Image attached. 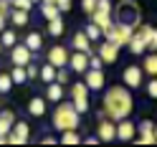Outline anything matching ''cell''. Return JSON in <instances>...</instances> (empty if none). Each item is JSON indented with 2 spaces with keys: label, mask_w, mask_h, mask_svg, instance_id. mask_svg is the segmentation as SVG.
<instances>
[{
  "label": "cell",
  "mask_w": 157,
  "mask_h": 147,
  "mask_svg": "<svg viewBox=\"0 0 157 147\" xmlns=\"http://www.w3.org/2000/svg\"><path fill=\"white\" fill-rule=\"evenodd\" d=\"M134 109V99L129 94V86H109L101 102V114H106L109 119L119 122L124 117H129Z\"/></svg>",
  "instance_id": "cell-1"
},
{
  "label": "cell",
  "mask_w": 157,
  "mask_h": 147,
  "mask_svg": "<svg viewBox=\"0 0 157 147\" xmlns=\"http://www.w3.org/2000/svg\"><path fill=\"white\" fill-rule=\"evenodd\" d=\"M51 124L56 132H63V130H78V124H81V114L76 112L74 102H58L56 109H53V117H51Z\"/></svg>",
  "instance_id": "cell-2"
},
{
  "label": "cell",
  "mask_w": 157,
  "mask_h": 147,
  "mask_svg": "<svg viewBox=\"0 0 157 147\" xmlns=\"http://www.w3.org/2000/svg\"><path fill=\"white\" fill-rule=\"evenodd\" d=\"M112 13L117 15V23H127V25H132V28H137L140 21H142L140 5H137L134 0H119V5L112 8Z\"/></svg>",
  "instance_id": "cell-3"
},
{
  "label": "cell",
  "mask_w": 157,
  "mask_h": 147,
  "mask_svg": "<svg viewBox=\"0 0 157 147\" xmlns=\"http://www.w3.org/2000/svg\"><path fill=\"white\" fill-rule=\"evenodd\" d=\"M152 31L155 28L152 25H137L134 28V33H132V38H129V51L134 53V56H140V53H144V48H150V41H152Z\"/></svg>",
  "instance_id": "cell-4"
},
{
  "label": "cell",
  "mask_w": 157,
  "mask_h": 147,
  "mask_svg": "<svg viewBox=\"0 0 157 147\" xmlns=\"http://www.w3.org/2000/svg\"><path fill=\"white\" fill-rule=\"evenodd\" d=\"M89 86H86L84 81H76L74 86H71V102H74V106H76V112L78 114H86L89 112Z\"/></svg>",
  "instance_id": "cell-5"
},
{
  "label": "cell",
  "mask_w": 157,
  "mask_h": 147,
  "mask_svg": "<svg viewBox=\"0 0 157 147\" xmlns=\"http://www.w3.org/2000/svg\"><path fill=\"white\" fill-rule=\"evenodd\" d=\"M31 140V127L25 122H15L13 130L8 132V145H25Z\"/></svg>",
  "instance_id": "cell-6"
},
{
  "label": "cell",
  "mask_w": 157,
  "mask_h": 147,
  "mask_svg": "<svg viewBox=\"0 0 157 147\" xmlns=\"http://www.w3.org/2000/svg\"><path fill=\"white\" fill-rule=\"evenodd\" d=\"M10 61H13V66H28L33 61V51L25 43H15L10 48Z\"/></svg>",
  "instance_id": "cell-7"
},
{
  "label": "cell",
  "mask_w": 157,
  "mask_h": 147,
  "mask_svg": "<svg viewBox=\"0 0 157 147\" xmlns=\"http://www.w3.org/2000/svg\"><path fill=\"white\" fill-rule=\"evenodd\" d=\"M96 134H99L101 142H114L117 140V122L109 119V117L104 119V114H101V122H99V127H96Z\"/></svg>",
  "instance_id": "cell-8"
},
{
  "label": "cell",
  "mask_w": 157,
  "mask_h": 147,
  "mask_svg": "<svg viewBox=\"0 0 157 147\" xmlns=\"http://www.w3.org/2000/svg\"><path fill=\"white\" fill-rule=\"evenodd\" d=\"M84 84L91 91H101L104 89V68H86L84 71Z\"/></svg>",
  "instance_id": "cell-9"
},
{
  "label": "cell",
  "mask_w": 157,
  "mask_h": 147,
  "mask_svg": "<svg viewBox=\"0 0 157 147\" xmlns=\"http://www.w3.org/2000/svg\"><path fill=\"white\" fill-rule=\"evenodd\" d=\"M142 79H144L142 66H127L122 71V81H124V86H129V89H137V86L142 84Z\"/></svg>",
  "instance_id": "cell-10"
},
{
  "label": "cell",
  "mask_w": 157,
  "mask_h": 147,
  "mask_svg": "<svg viewBox=\"0 0 157 147\" xmlns=\"http://www.w3.org/2000/svg\"><path fill=\"white\" fill-rule=\"evenodd\" d=\"M134 137H137V124H134V122H129L127 117L117 122V140H124V142H134Z\"/></svg>",
  "instance_id": "cell-11"
},
{
  "label": "cell",
  "mask_w": 157,
  "mask_h": 147,
  "mask_svg": "<svg viewBox=\"0 0 157 147\" xmlns=\"http://www.w3.org/2000/svg\"><path fill=\"white\" fill-rule=\"evenodd\" d=\"M68 68L76 71V74H84L86 68H89V53H86V51L71 53V56H68Z\"/></svg>",
  "instance_id": "cell-12"
},
{
  "label": "cell",
  "mask_w": 157,
  "mask_h": 147,
  "mask_svg": "<svg viewBox=\"0 0 157 147\" xmlns=\"http://www.w3.org/2000/svg\"><path fill=\"white\" fill-rule=\"evenodd\" d=\"M68 48L66 46H53L51 51H48V61H51L56 68H61V66H68Z\"/></svg>",
  "instance_id": "cell-13"
},
{
  "label": "cell",
  "mask_w": 157,
  "mask_h": 147,
  "mask_svg": "<svg viewBox=\"0 0 157 147\" xmlns=\"http://www.w3.org/2000/svg\"><path fill=\"white\" fill-rule=\"evenodd\" d=\"M99 56H101L104 64H114L117 58H119V46L112 43V41H101V46H99Z\"/></svg>",
  "instance_id": "cell-14"
},
{
  "label": "cell",
  "mask_w": 157,
  "mask_h": 147,
  "mask_svg": "<svg viewBox=\"0 0 157 147\" xmlns=\"http://www.w3.org/2000/svg\"><path fill=\"white\" fill-rule=\"evenodd\" d=\"M114 25H117V46H127L129 43V38H132V33H134V28L132 25H127V23H117L114 21Z\"/></svg>",
  "instance_id": "cell-15"
},
{
  "label": "cell",
  "mask_w": 157,
  "mask_h": 147,
  "mask_svg": "<svg viewBox=\"0 0 157 147\" xmlns=\"http://www.w3.org/2000/svg\"><path fill=\"white\" fill-rule=\"evenodd\" d=\"M89 21L99 25V28H101V33H104L106 28H109V25L114 23V21H112V13H104V10H99V8H96V10L89 15Z\"/></svg>",
  "instance_id": "cell-16"
},
{
  "label": "cell",
  "mask_w": 157,
  "mask_h": 147,
  "mask_svg": "<svg viewBox=\"0 0 157 147\" xmlns=\"http://www.w3.org/2000/svg\"><path fill=\"white\" fill-rule=\"evenodd\" d=\"M71 46L76 48V51H86V53H91V41H89V36H86L84 31H76V33H74Z\"/></svg>",
  "instance_id": "cell-17"
},
{
  "label": "cell",
  "mask_w": 157,
  "mask_h": 147,
  "mask_svg": "<svg viewBox=\"0 0 157 147\" xmlns=\"http://www.w3.org/2000/svg\"><path fill=\"white\" fill-rule=\"evenodd\" d=\"M13 124H15V114H13L10 109H3V112H0V137L10 132Z\"/></svg>",
  "instance_id": "cell-18"
},
{
  "label": "cell",
  "mask_w": 157,
  "mask_h": 147,
  "mask_svg": "<svg viewBox=\"0 0 157 147\" xmlns=\"http://www.w3.org/2000/svg\"><path fill=\"white\" fill-rule=\"evenodd\" d=\"M63 99V84H58V81H51L48 84V89H46V102H61Z\"/></svg>",
  "instance_id": "cell-19"
},
{
  "label": "cell",
  "mask_w": 157,
  "mask_h": 147,
  "mask_svg": "<svg viewBox=\"0 0 157 147\" xmlns=\"http://www.w3.org/2000/svg\"><path fill=\"white\" fill-rule=\"evenodd\" d=\"M28 114L31 117H43L46 114V99L43 96H33V99L28 102Z\"/></svg>",
  "instance_id": "cell-20"
},
{
  "label": "cell",
  "mask_w": 157,
  "mask_h": 147,
  "mask_svg": "<svg viewBox=\"0 0 157 147\" xmlns=\"http://www.w3.org/2000/svg\"><path fill=\"white\" fill-rule=\"evenodd\" d=\"M56 71H58V68L48 61V64H43L41 68H38V79L46 81V84H51V81H56Z\"/></svg>",
  "instance_id": "cell-21"
},
{
  "label": "cell",
  "mask_w": 157,
  "mask_h": 147,
  "mask_svg": "<svg viewBox=\"0 0 157 147\" xmlns=\"http://www.w3.org/2000/svg\"><path fill=\"white\" fill-rule=\"evenodd\" d=\"M142 71H144L147 76H157V51H155V53H147V56H144Z\"/></svg>",
  "instance_id": "cell-22"
},
{
  "label": "cell",
  "mask_w": 157,
  "mask_h": 147,
  "mask_svg": "<svg viewBox=\"0 0 157 147\" xmlns=\"http://www.w3.org/2000/svg\"><path fill=\"white\" fill-rule=\"evenodd\" d=\"M10 21H13V25H18V28H23V25H28V10H21V8H13L10 10Z\"/></svg>",
  "instance_id": "cell-23"
},
{
  "label": "cell",
  "mask_w": 157,
  "mask_h": 147,
  "mask_svg": "<svg viewBox=\"0 0 157 147\" xmlns=\"http://www.w3.org/2000/svg\"><path fill=\"white\" fill-rule=\"evenodd\" d=\"M63 18L58 15V18H51L48 21V36H53V38H58V36H63Z\"/></svg>",
  "instance_id": "cell-24"
},
{
  "label": "cell",
  "mask_w": 157,
  "mask_h": 147,
  "mask_svg": "<svg viewBox=\"0 0 157 147\" xmlns=\"http://www.w3.org/2000/svg\"><path fill=\"white\" fill-rule=\"evenodd\" d=\"M28 48H31V51L36 53V51H41V46H43V38H41V33H36V31H31L25 36V41H23Z\"/></svg>",
  "instance_id": "cell-25"
},
{
  "label": "cell",
  "mask_w": 157,
  "mask_h": 147,
  "mask_svg": "<svg viewBox=\"0 0 157 147\" xmlns=\"http://www.w3.org/2000/svg\"><path fill=\"white\" fill-rule=\"evenodd\" d=\"M41 15L46 18V21H51V18H58V15H63V13L58 10L56 3H41Z\"/></svg>",
  "instance_id": "cell-26"
},
{
  "label": "cell",
  "mask_w": 157,
  "mask_h": 147,
  "mask_svg": "<svg viewBox=\"0 0 157 147\" xmlns=\"http://www.w3.org/2000/svg\"><path fill=\"white\" fill-rule=\"evenodd\" d=\"M58 142H63V145H78V142H81V137H78L76 130H63V132H61V140H58Z\"/></svg>",
  "instance_id": "cell-27"
},
{
  "label": "cell",
  "mask_w": 157,
  "mask_h": 147,
  "mask_svg": "<svg viewBox=\"0 0 157 147\" xmlns=\"http://www.w3.org/2000/svg\"><path fill=\"white\" fill-rule=\"evenodd\" d=\"M10 79H13V84H25L28 81V74H25V66H15L13 71H10Z\"/></svg>",
  "instance_id": "cell-28"
},
{
  "label": "cell",
  "mask_w": 157,
  "mask_h": 147,
  "mask_svg": "<svg viewBox=\"0 0 157 147\" xmlns=\"http://www.w3.org/2000/svg\"><path fill=\"white\" fill-rule=\"evenodd\" d=\"M84 33L89 36V41H99V38H101V28L96 25V23H91V21H89V23L84 25Z\"/></svg>",
  "instance_id": "cell-29"
},
{
  "label": "cell",
  "mask_w": 157,
  "mask_h": 147,
  "mask_svg": "<svg viewBox=\"0 0 157 147\" xmlns=\"http://www.w3.org/2000/svg\"><path fill=\"white\" fill-rule=\"evenodd\" d=\"M0 41H3V48H13L18 43V38L13 31H3V36H0Z\"/></svg>",
  "instance_id": "cell-30"
},
{
  "label": "cell",
  "mask_w": 157,
  "mask_h": 147,
  "mask_svg": "<svg viewBox=\"0 0 157 147\" xmlns=\"http://www.w3.org/2000/svg\"><path fill=\"white\" fill-rule=\"evenodd\" d=\"M13 89V79H10V74H0V94H8Z\"/></svg>",
  "instance_id": "cell-31"
},
{
  "label": "cell",
  "mask_w": 157,
  "mask_h": 147,
  "mask_svg": "<svg viewBox=\"0 0 157 147\" xmlns=\"http://www.w3.org/2000/svg\"><path fill=\"white\" fill-rule=\"evenodd\" d=\"M137 132H140V134H147V132H155V122H150V119H142L140 124H137Z\"/></svg>",
  "instance_id": "cell-32"
},
{
  "label": "cell",
  "mask_w": 157,
  "mask_h": 147,
  "mask_svg": "<svg viewBox=\"0 0 157 147\" xmlns=\"http://www.w3.org/2000/svg\"><path fill=\"white\" fill-rule=\"evenodd\" d=\"M89 68H104V61L99 53H89Z\"/></svg>",
  "instance_id": "cell-33"
},
{
  "label": "cell",
  "mask_w": 157,
  "mask_h": 147,
  "mask_svg": "<svg viewBox=\"0 0 157 147\" xmlns=\"http://www.w3.org/2000/svg\"><path fill=\"white\" fill-rule=\"evenodd\" d=\"M13 8H21V10H31L33 8V0H10Z\"/></svg>",
  "instance_id": "cell-34"
},
{
  "label": "cell",
  "mask_w": 157,
  "mask_h": 147,
  "mask_svg": "<svg viewBox=\"0 0 157 147\" xmlns=\"http://www.w3.org/2000/svg\"><path fill=\"white\" fill-rule=\"evenodd\" d=\"M81 8H84L86 15H91V13L96 10V0H81Z\"/></svg>",
  "instance_id": "cell-35"
},
{
  "label": "cell",
  "mask_w": 157,
  "mask_h": 147,
  "mask_svg": "<svg viewBox=\"0 0 157 147\" xmlns=\"http://www.w3.org/2000/svg\"><path fill=\"white\" fill-rule=\"evenodd\" d=\"M147 94L157 99V76H152V81H147Z\"/></svg>",
  "instance_id": "cell-36"
},
{
  "label": "cell",
  "mask_w": 157,
  "mask_h": 147,
  "mask_svg": "<svg viewBox=\"0 0 157 147\" xmlns=\"http://www.w3.org/2000/svg\"><path fill=\"white\" fill-rule=\"evenodd\" d=\"M96 8H99V10H104V13H112V0H96Z\"/></svg>",
  "instance_id": "cell-37"
},
{
  "label": "cell",
  "mask_w": 157,
  "mask_h": 147,
  "mask_svg": "<svg viewBox=\"0 0 157 147\" xmlns=\"http://www.w3.org/2000/svg\"><path fill=\"white\" fill-rule=\"evenodd\" d=\"M56 5H58V10H61V13L71 10V0H56Z\"/></svg>",
  "instance_id": "cell-38"
},
{
  "label": "cell",
  "mask_w": 157,
  "mask_h": 147,
  "mask_svg": "<svg viewBox=\"0 0 157 147\" xmlns=\"http://www.w3.org/2000/svg\"><path fill=\"white\" fill-rule=\"evenodd\" d=\"M25 74H28V79H36V76H38V66L36 64H28L25 66Z\"/></svg>",
  "instance_id": "cell-39"
},
{
  "label": "cell",
  "mask_w": 157,
  "mask_h": 147,
  "mask_svg": "<svg viewBox=\"0 0 157 147\" xmlns=\"http://www.w3.org/2000/svg\"><path fill=\"white\" fill-rule=\"evenodd\" d=\"M56 81H58V84H66V81H68V74L63 71V66H61V68L56 71Z\"/></svg>",
  "instance_id": "cell-40"
},
{
  "label": "cell",
  "mask_w": 157,
  "mask_h": 147,
  "mask_svg": "<svg viewBox=\"0 0 157 147\" xmlns=\"http://www.w3.org/2000/svg\"><path fill=\"white\" fill-rule=\"evenodd\" d=\"M81 142H86V145H99L101 140H99V134H91V137H86V140H81Z\"/></svg>",
  "instance_id": "cell-41"
},
{
  "label": "cell",
  "mask_w": 157,
  "mask_h": 147,
  "mask_svg": "<svg viewBox=\"0 0 157 147\" xmlns=\"http://www.w3.org/2000/svg\"><path fill=\"white\" fill-rule=\"evenodd\" d=\"M150 48H152V51H157V28L152 31V41H150Z\"/></svg>",
  "instance_id": "cell-42"
},
{
  "label": "cell",
  "mask_w": 157,
  "mask_h": 147,
  "mask_svg": "<svg viewBox=\"0 0 157 147\" xmlns=\"http://www.w3.org/2000/svg\"><path fill=\"white\" fill-rule=\"evenodd\" d=\"M41 142H43V145H56L58 140H56V137H51V134H46V137H43V140H41Z\"/></svg>",
  "instance_id": "cell-43"
},
{
  "label": "cell",
  "mask_w": 157,
  "mask_h": 147,
  "mask_svg": "<svg viewBox=\"0 0 157 147\" xmlns=\"http://www.w3.org/2000/svg\"><path fill=\"white\" fill-rule=\"evenodd\" d=\"M5 23H8V15H0V33L5 31Z\"/></svg>",
  "instance_id": "cell-44"
},
{
  "label": "cell",
  "mask_w": 157,
  "mask_h": 147,
  "mask_svg": "<svg viewBox=\"0 0 157 147\" xmlns=\"http://www.w3.org/2000/svg\"><path fill=\"white\" fill-rule=\"evenodd\" d=\"M155 140H157V122H155Z\"/></svg>",
  "instance_id": "cell-45"
},
{
  "label": "cell",
  "mask_w": 157,
  "mask_h": 147,
  "mask_svg": "<svg viewBox=\"0 0 157 147\" xmlns=\"http://www.w3.org/2000/svg\"><path fill=\"white\" fill-rule=\"evenodd\" d=\"M43 3H56V0H43Z\"/></svg>",
  "instance_id": "cell-46"
},
{
  "label": "cell",
  "mask_w": 157,
  "mask_h": 147,
  "mask_svg": "<svg viewBox=\"0 0 157 147\" xmlns=\"http://www.w3.org/2000/svg\"><path fill=\"white\" fill-rule=\"evenodd\" d=\"M0 53H3V41H0Z\"/></svg>",
  "instance_id": "cell-47"
},
{
  "label": "cell",
  "mask_w": 157,
  "mask_h": 147,
  "mask_svg": "<svg viewBox=\"0 0 157 147\" xmlns=\"http://www.w3.org/2000/svg\"><path fill=\"white\" fill-rule=\"evenodd\" d=\"M36 3H43V0H33V5H36Z\"/></svg>",
  "instance_id": "cell-48"
}]
</instances>
